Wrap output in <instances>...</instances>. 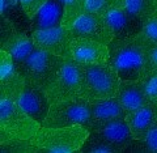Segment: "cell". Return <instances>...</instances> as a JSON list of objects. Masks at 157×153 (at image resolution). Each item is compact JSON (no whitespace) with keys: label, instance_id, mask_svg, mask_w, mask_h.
Wrapping results in <instances>:
<instances>
[{"label":"cell","instance_id":"cell-1","mask_svg":"<svg viewBox=\"0 0 157 153\" xmlns=\"http://www.w3.org/2000/svg\"><path fill=\"white\" fill-rule=\"evenodd\" d=\"M24 84L25 76L18 71L0 81V145L30 139L41 127L20 105Z\"/></svg>","mask_w":157,"mask_h":153},{"label":"cell","instance_id":"cell-2","mask_svg":"<svg viewBox=\"0 0 157 153\" xmlns=\"http://www.w3.org/2000/svg\"><path fill=\"white\" fill-rule=\"evenodd\" d=\"M89 130L84 126L71 127H43L28 140L9 141L0 145L2 152L22 153H72L78 152Z\"/></svg>","mask_w":157,"mask_h":153},{"label":"cell","instance_id":"cell-3","mask_svg":"<svg viewBox=\"0 0 157 153\" xmlns=\"http://www.w3.org/2000/svg\"><path fill=\"white\" fill-rule=\"evenodd\" d=\"M155 45L143 32L127 38H114L107 45L109 63L121 80H144L148 77L149 51Z\"/></svg>","mask_w":157,"mask_h":153},{"label":"cell","instance_id":"cell-4","mask_svg":"<svg viewBox=\"0 0 157 153\" xmlns=\"http://www.w3.org/2000/svg\"><path fill=\"white\" fill-rule=\"evenodd\" d=\"M43 90L50 105L77 97L88 98L81 64L72 58H67L64 66Z\"/></svg>","mask_w":157,"mask_h":153},{"label":"cell","instance_id":"cell-5","mask_svg":"<svg viewBox=\"0 0 157 153\" xmlns=\"http://www.w3.org/2000/svg\"><path fill=\"white\" fill-rule=\"evenodd\" d=\"M92 119L90 100L82 97L71 98L50 105L48 114L41 123L43 127H89Z\"/></svg>","mask_w":157,"mask_h":153},{"label":"cell","instance_id":"cell-6","mask_svg":"<svg viewBox=\"0 0 157 153\" xmlns=\"http://www.w3.org/2000/svg\"><path fill=\"white\" fill-rule=\"evenodd\" d=\"M88 100H107L117 97L121 78L110 63L82 66Z\"/></svg>","mask_w":157,"mask_h":153},{"label":"cell","instance_id":"cell-7","mask_svg":"<svg viewBox=\"0 0 157 153\" xmlns=\"http://www.w3.org/2000/svg\"><path fill=\"white\" fill-rule=\"evenodd\" d=\"M66 59L67 58L58 56L37 48V51L17 71L22 73L25 78L45 89L56 76V73L60 71V68L64 66Z\"/></svg>","mask_w":157,"mask_h":153},{"label":"cell","instance_id":"cell-8","mask_svg":"<svg viewBox=\"0 0 157 153\" xmlns=\"http://www.w3.org/2000/svg\"><path fill=\"white\" fill-rule=\"evenodd\" d=\"M2 32H0V50L12 54L16 63V70L21 68L29 58L37 51L32 37L14 25L12 20L2 17Z\"/></svg>","mask_w":157,"mask_h":153},{"label":"cell","instance_id":"cell-9","mask_svg":"<svg viewBox=\"0 0 157 153\" xmlns=\"http://www.w3.org/2000/svg\"><path fill=\"white\" fill-rule=\"evenodd\" d=\"M73 34L63 26L32 32V39L38 50L63 58H71V45Z\"/></svg>","mask_w":157,"mask_h":153},{"label":"cell","instance_id":"cell-10","mask_svg":"<svg viewBox=\"0 0 157 153\" xmlns=\"http://www.w3.org/2000/svg\"><path fill=\"white\" fill-rule=\"evenodd\" d=\"M71 32L75 38H88L104 45H109L114 39V32L107 16H101L92 12H85L82 14L73 25Z\"/></svg>","mask_w":157,"mask_h":153},{"label":"cell","instance_id":"cell-11","mask_svg":"<svg viewBox=\"0 0 157 153\" xmlns=\"http://www.w3.org/2000/svg\"><path fill=\"white\" fill-rule=\"evenodd\" d=\"M20 105L28 115H30L38 123L45 120L50 110V102L47 100L43 88L28 78H25V84L20 96Z\"/></svg>","mask_w":157,"mask_h":153},{"label":"cell","instance_id":"cell-12","mask_svg":"<svg viewBox=\"0 0 157 153\" xmlns=\"http://www.w3.org/2000/svg\"><path fill=\"white\" fill-rule=\"evenodd\" d=\"M71 58L78 64L109 63L110 52L107 45L88 38H73L71 45Z\"/></svg>","mask_w":157,"mask_h":153},{"label":"cell","instance_id":"cell-13","mask_svg":"<svg viewBox=\"0 0 157 153\" xmlns=\"http://www.w3.org/2000/svg\"><path fill=\"white\" fill-rule=\"evenodd\" d=\"M117 100L127 113L149 102L144 80H121Z\"/></svg>","mask_w":157,"mask_h":153},{"label":"cell","instance_id":"cell-14","mask_svg":"<svg viewBox=\"0 0 157 153\" xmlns=\"http://www.w3.org/2000/svg\"><path fill=\"white\" fill-rule=\"evenodd\" d=\"M124 119L134 140H141L157 120V103L148 102L136 110L127 113Z\"/></svg>","mask_w":157,"mask_h":153},{"label":"cell","instance_id":"cell-15","mask_svg":"<svg viewBox=\"0 0 157 153\" xmlns=\"http://www.w3.org/2000/svg\"><path fill=\"white\" fill-rule=\"evenodd\" d=\"M89 132H94L96 135H98L106 141H109L110 144L117 147L121 152L127 151L130 148L131 143L134 141L130 127L127 124L124 118L101 124Z\"/></svg>","mask_w":157,"mask_h":153},{"label":"cell","instance_id":"cell-16","mask_svg":"<svg viewBox=\"0 0 157 153\" xmlns=\"http://www.w3.org/2000/svg\"><path fill=\"white\" fill-rule=\"evenodd\" d=\"M90 111L92 119L88 127L89 131L105 123L126 118L127 114V111L121 106L115 97L107 98V100H90Z\"/></svg>","mask_w":157,"mask_h":153},{"label":"cell","instance_id":"cell-17","mask_svg":"<svg viewBox=\"0 0 157 153\" xmlns=\"http://www.w3.org/2000/svg\"><path fill=\"white\" fill-rule=\"evenodd\" d=\"M111 29L114 32V38H127L143 30V22L137 20L124 9H119L107 16Z\"/></svg>","mask_w":157,"mask_h":153},{"label":"cell","instance_id":"cell-18","mask_svg":"<svg viewBox=\"0 0 157 153\" xmlns=\"http://www.w3.org/2000/svg\"><path fill=\"white\" fill-rule=\"evenodd\" d=\"M64 6L59 0H48L46 6L43 7L38 14L32 20L30 28L34 30H45V29H52L60 26Z\"/></svg>","mask_w":157,"mask_h":153},{"label":"cell","instance_id":"cell-19","mask_svg":"<svg viewBox=\"0 0 157 153\" xmlns=\"http://www.w3.org/2000/svg\"><path fill=\"white\" fill-rule=\"evenodd\" d=\"M85 12L86 0H64V12H63L60 26L71 30Z\"/></svg>","mask_w":157,"mask_h":153},{"label":"cell","instance_id":"cell-20","mask_svg":"<svg viewBox=\"0 0 157 153\" xmlns=\"http://www.w3.org/2000/svg\"><path fill=\"white\" fill-rule=\"evenodd\" d=\"M78 152L85 153H121V151L117 147L110 144L109 141L102 139L94 132H89V135L85 139L84 144L78 149Z\"/></svg>","mask_w":157,"mask_h":153},{"label":"cell","instance_id":"cell-21","mask_svg":"<svg viewBox=\"0 0 157 153\" xmlns=\"http://www.w3.org/2000/svg\"><path fill=\"white\" fill-rule=\"evenodd\" d=\"M156 9V0H126V11L143 24Z\"/></svg>","mask_w":157,"mask_h":153},{"label":"cell","instance_id":"cell-22","mask_svg":"<svg viewBox=\"0 0 157 153\" xmlns=\"http://www.w3.org/2000/svg\"><path fill=\"white\" fill-rule=\"evenodd\" d=\"M126 8V0H86V12L101 16H109L110 13Z\"/></svg>","mask_w":157,"mask_h":153},{"label":"cell","instance_id":"cell-23","mask_svg":"<svg viewBox=\"0 0 157 153\" xmlns=\"http://www.w3.org/2000/svg\"><path fill=\"white\" fill-rule=\"evenodd\" d=\"M132 152H148L157 153V120L141 140H134L131 143Z\"/></svg>","mask_w":157,"mask_h":153},{"label":"cell","instance_id":"cell-24","mask_svg":"<svg viewBox=\"0 0 157 153\" xmlns=\"http://www.w3.org/2000/svg\"><path fill=\"white\" fill-rule=\"evenodd\" d=\"M16 72V63L12 54L6 50H0V81L6 80Z\"/></svg>","mask_w":157,"mask_h":153},{"label":"cell","instance_id":"cell-25","mask_svg":"<svg viewBox=\"0 0 157 153\" xmlns=\"http://www.w3.org/2000/svg\"><path fill=\"white\" fill-rule=\"evenodd\" d=\"M47 2L48 0H18V4L25 16L32 21L38 14V12L46 6Z\"/></svg>","mask_w":157,"mask_h":153},{"label":"cell","instance_id":"cell-26","mask_svg":"<svg viewBox=\"0 0 157 153\" xmlns=\"http://www.w3.org/2000/svg\"><path fill=\"white\" fill-rule=\"evenodd\" d=\"M143 32L147 37L153 43L157 45V9L151 14L149 18H147L143 24Z\"/></svg>","mask_w":157,"mask_h":153},{"label":"cell","instance_id":"cell-27","mask_svg":"<svg viewBox=\"0 0 157 153\" xmlns=\"http://www.w3.org/2000/svg\"><path fill=\"white\" fill-rule=\"evenodd\" d=\"M145 88H147V94H148L149 102L157 103V72L152 73L147 78H144Z\"/></svg>","mask_w":157,"mask_h":153},{"label":"cell","instance_id":"cell-28","mask_svg":"<svg viewBox=\"0 0 157 153\" xmlns=\"http://www.w3.org/2000/svg\"><path fill=\"white\" fill-rule=\"evenodd\" d=\"M155 72H157V45H155L151 48L149 59H148V76Z\"/></svg>","mask_w":157,"mask_h":153},{"label":"cell","instance_id":"cell-29","mask_svg":"<svg viewBox=\"0 0 157 153\" xmlns=\"http://www.w3.org/2000/svg\"><path fill=\"white\" fill-rule=\"evenodd\" d=\"M156 4H157V0H156Z\"/></svg>","mask_w":157,"mask_h":153}]
</instances>
